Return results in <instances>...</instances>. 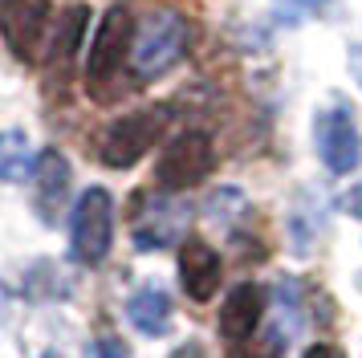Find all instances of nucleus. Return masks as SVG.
Here are the masks:
<instances>
[{
  "mask_svg": "<svg viewBox=\"0 0 362 358\" xmlns=\"http://www.w3.org/2000/svg\"><path fill=\"white\" fill-rule=\"evenodd\" d=\"M212 167H216L212 139L204 130H183V134H175L163 146L159 167H155V183L163 192H187V187H196L199 179H208Z\"/></svg>",
  "mask_w": 362,
  "mask_h": 358,
  "instance_id": "4",
  "label": "nucleus"
},
{
  "mask_svg": "<svg viewBox=\"0 0 362 358\" xmlns=\"http://www.w3.org/2000/svg\"><path fill=\"white\" fill-rule=\"evenodd\" d=\"M163 122H167V110H139L110 122L98 139V159L106 167H115V171L134 167L155 146V139L163 134Z\"/></svg>",
  "mask_w": 362,
  "mask_h": 358,
  "instance_id": "5",
  "label": "nucleus"
},
{
  "mask_svg": "<svg viewBox=\"0 0 362 358\" xmlns=\"http://www.w3.org/2000/svg\"><path fill=\"white\" fill-rule=\"evenodd\" d=\"M350 69H354V78L362 86V49H354V57H350Z\"/></svg>",
  "mask_w": 362,
  "mask_h": 358,
  "instance_id": "20",
  "label": "nucleus"
},
{
  "mask_svg": "<svg viewBox=\"0 0 362 358\" xmlns=\"http://www.w3.org/2000/svg\"><path fill=\"white\" fill-rule=\"evenodd\" d=\"M342 208L350 212V216H358V220H362V183H358V187H350V192L342 195Z\"/></svg>",
  "mask_w": 362,
  "mask_h": 358,
  "instance_id": "18",
  "label": "nucleus"
},
{
  "mask_svg": "<svg viewBox=\"0 0 362 358\" xmlns=\"http://www.w3.org/2000/svg\"><path fill=\"white\" fill-rule=\"evenodd\" d=\"M301 358H338V354H334L329 346H310V350H305Z\"/></svg>",
  "mask_w": 362,
  "mask_h": 358,
  "instance_id": "19",
  "label": "nucleus"
},
{
  "mask_svg": "<svg viewBox=\"0 0 362 358\" xmlns=\"http://www.w3.org/2000/svg\"><path fill=\"white\" fill-rule=\"evenodd\" d=\"M187 216H192L187 204L155 200V204H147V208L139 212V220H134V244H139V248H167V244L183 232Z\"/></svg>",
  "mask_w": 362,
  "mask_h": 358,
  "instance_id": "12",
  "label": "nucleus"
},
{
  "mask_svg": "<svg viewBox=\"0 0 362 358\" xmlns=\"http://www.w3.org/2000/svg\"><path fill=\"white\" fill-rule=\"evenodd\" d=\"M317 155H322V163L334 175H346V171L358 167L362 143H358V130L350 122L346 106H329V110L317 114Z\"/></svg>",
  "mask_w": 362,
  "mask_h": 358,
  "instance_id": "7",
  "label": "nucleus"
},
{
  "mask_svg": "<svg viewBox=\"0 0 362 358\" xmlns=\"http://www.w3.org/2000/svg\"><path fill=\"white\" fill-rule=\"evenodd\" d=\"M4 313H8V293H4V285H0V322H4Z\"/></svg>",
  "mask_w": 362,
  "mask_h": 358,
  "instance_id": "21",
  "label": "nucleus"
},
{
  "mask_svg": "<svg viewBox=\"0 0 362 358\" xmlns=\"http://www.w3.org/2000/svg\"><path fill=\"white\" fill-rule=\"evenodd\" d=\"M115 241V200L106 187H86L82 200L74 204L69 220V244L82 265H102Z\"/></svg>",
  "mask_w": 362,
  "mask_h": 358,
  "instance_id": "3",
  "label": "nucleus"
},
{
  "mask_svg": "<svg viewBox=\"0 0 362 358\" xmlns=\"http://www.w3.org/2000/svg\"><path fill=\"white\" fill-rule=\"evenodd\" d=\"M122 62H131V13H127V4H115L102 16L94 45H90V62H86V86L98 102L115 98L110 86L122 74Z\"/></svg>",
  "mask_w": 362,
  "mask_h": 358,
  "instance_id": "2",
  "label": "nucleus"
},
{
  "mask_svg": "<svg viewBox=\"0 0 362 358\" xmlns=\"http://www.w3.org/2000/svg\"><path fill=\"white\" fill-rule=\"evenodd\" d=\"M45 25H49V0H0V37L13 49V57L33 62Z\"/></svg>",
  "mask_w": 362,
  "mask_h": 358,
  "instance_id": "6",
  "label": "nucleus"
},
{
  "mask_svg": "<svg viewBox=\"0 0 362 358\" xmlns=\"http://www.w3.org/2000/svg\"><path fill=\"white\" fill-rule=\"evenodd\" d=\"M261 313H264V289L252 281H240L236 289H228L224 306H220V334L228 346L248 342L261 330Z\"/></svg>",
  "mask_w": 362,
  "mask_h": 358,
  "instance_id": "11",
  "label": "nucleus"
},
{
  "mask_svg": "<svg viewBox=\"0 0 362 358\" xmlns=\"http://www.w3.org/2000/svg\"><path fill=\"white\" fill-rule=\"evenodd\" d=\"M86 21H90V8L86 4H69L62 21H57V37H53V49H49V65L53 69H69L74 53H78V41L86 33Z\"/></svg>",
  "mask_w": 362,
  "mask_h": 358,
  "instance_id": "14",
  "label": "nucleus"
},
{
  "mask_svg": "<svg viewBox=\"0 0 362 358\" xmlns=\"http://www.w3.org/2000/svg\"><path fill=\"white\" fill-rule=\"evenodd\" d=\"M127 318L139 334H147V338H163L167 330H171V297L167 289L159 285H139L131 293V301H127Z\"/></svg>",
  "mask_w": 362,
  "mask_h": 358,
  "instance_id": "13",
  "label": "nucleus"
},
{
  "mask_svg": "<svg viewBox=\"0 0 362 358\" xmlns=\"http://www.w3.org/2000/svg\"><path fill=\"white\" fill-rule=\"evenodd\" d=\"M94 358H127V346L115 338H102L98 346H94Z\"/></svg>",
  "mask_w": 362,
  "mask_h": 358,
  "instance_id": "17",
  "label": "nucleus"
},
{
  "mask_svg": "<svg viewBox=\"0 0 362 358\" xmlns=\"http://www.w3.org/2000/svg\"><path fill=\"white\" fill-rule=\"evenodd\" d=\"M21 346H25L29 358H86L78 330L66 318H57V313H37L33 322L25 325Z\"/></svg>",
  "mask_w": 362,
  "mask_h": 358,
  "instance_id": "9",
  "label": "nucleus"
},
{
  "mask_svg": "<svg viewBox=\"0 0 362 358\" xmlns=\"http://www.w3.org/2000/svg\"><path fill=\"white\" fill-rule=\"evenodd\" d=\"M33 171V146L25 130H0V179L17 183Z\"/></svg>",
  "mask_w": 362,
  "mask_h": 358,
  "instance_id": "15",
  "label": "nucleus"
},
{
  "mask_svg": "<svg viewBox=\"0 0 362 358\" xmlns=\"http://www.w3.org/2000/svg\"><path fill=\"white\" fill-rule=\"evenodd\" d=\"M66 195H69V163L62 151H41L33 163V208L37 216L53 224L62 208H66Z\"/></svg>",
  "mask_w": 362,
  "mask_h": 358,
  "instance_id": "10",
  "label": "nucleus"
},
{
  "mask_svg": "<svg viewBox=\"0 0 362 358\" xmlns=\"http://www.w3.org/2000/svg\"><path fill=\"white\" fill-rule=\"evenodd\" d=\"M187 21L180 13H151L139 33H134V45H131V69L139 81H151V78H163L171 65L183 57V49H187Z\"/></svg>",
  "mask_w": 362,
  "mask_h": 358,
  "instance_id": "1",
  "label": "nucleus"
},
{
  "mask_svg": "<svg viewBox=\"0 0 362 358\" xmlns=\"http://www.w3.org/2000/svg\"><path fill=\"white\" fill-rule=\"evenodd\" d=\"M285 342H289V338L281 334L277 325H269V330H261V334H252L248 342L228 346V358H281Z\"/></svg>",
  "mask_w": 362,
  "mask_h": 358,
  "instance_id": "16",
  "label": "nucleus"
},
{
  "mask_svg": "<svg viewBox=\"0 0 362 358\" xmlns=\"http://www.w3.org/2000/svg\"><path fill=\"white\" fill-rule=\"evenodd\" d=\"M180 281H183V289H187V297H192L196 306L212 301L216 293H220V281H224V260H220V253H216L208 241H199V236L183 241Z\"/></svg>",
  "mask_w": 362,
  "mask_h": 358,
  "instance_id": "8",
  "label": "nucleus"
}]
</instances>
